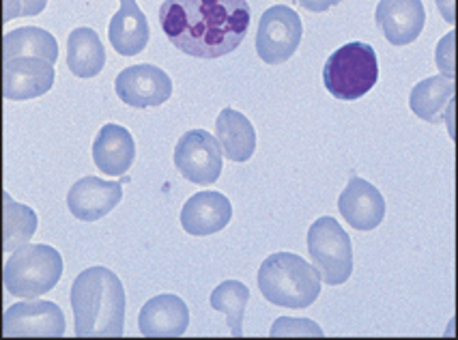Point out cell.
<instances>
[{
	"label": "cell",
	"mask_w": 458,
	"mask_h": 340,
	"mask_svg": "<svg viewBox=\"0 0 458 340\" xmlns=\"http://www.w3.org/2000/svg\"><path fill=\"white\" fill-rule=\"evenodd\" d=\"M159 24L183 55L222 58L246 39L250 4L248 0H164Z\"/></svg>",
	"instance_id": "1"
},
{
	"label": "cell",
	"mask_w": 458,
	"mask_h": 340,
	"mask_svg": "<svg viewBox=\"0 0 458 340\" xmlns=\"http://www.w3.org/2000/svg\"><path fill=\"white\" fill-rule=\"evenodd\" d=\"M125 308L123 283L108 268H89L73 280L72 310L78 338H121Z\"/></svg>",
	"instance_id": "2"
},
{
	"label": "cell",
	"mask_w": 458,
	"mask_h": 340,
	"mask_svg": "<svg viewBox=\"0 0 458 340\" xmlns=\"http://www.w3.org/2000/svg\"><path fill=\"white\" fill-rule=\"evenodd\" d=\"M259 289L274 306L310 308L321 295V276L297 254L276 252L260 265Z\"/></svg>",
	"instance_id": "3"
},
{
	"label": "cell",
	"mask_w": 458,
	"mask_h": 340,
	"mask_svg": "<svg viewBox=\"0 0 458 340\" xmlns=\"http://www.w3.org/2000/svg\"><path fill=\"white\" fill-rule=\"evenodd\" d=\"M4 289L9 295L35 300L50 293L63 276V257L46 243H24L4 263Z\"/></svg>",
	"instance_id": "4"
},
{
	"label": "cell",
	"mask_w": 458,
	"mask_h": 340,
	"mask_svg": "<svg viewBox=\"0 0 458 340\" xmlns=\"http://www.w3.org/2000/svg\"><path fill=\"white\" fill-rule=\"evenodd\" d=\"M379 80V61L377 52L364 41H351L338 47L325 61L323 84L335 99L353 102L364 98Z\"/></svg>",
	"instance_id": "5"
},
{
	"label": "cell",
	"mask_w": 458,
	"mask_h": 340,
	"mask_svg": "<svg viewBox=\"0 0 458 340\" xmlns=\"http://www.w3.org/2000/svg\"><path fill=\"white\" fill-rule=\"evenodd\" d=\"M308 252L325 285H344L353 274V246L349 233L334 217L323 216L308 231Z\"/></svg>",
	"instance_id": "6"
},
{
	"label": "cell",
	"mask_w": 458,
	"mask_h": 340,
	"mask_svg": "<svg viewBox=\"0 0 458 340\" xmlns=\"http://www.w3.org/2000/svg\"><path fill=\"white\" fill-rule=\"evenodd\" d=\"M303 24L295 9L274 4L260 15L257 30V52L267 65H282L295 55L301 44Z\"/></svg>",
	"instance_id": "7"
},
{
	"label": "cell",
	"mask_w": 458,
	"mask_h": 340,
	"mask_svg": "<svg viewBox=\"0 0 458 340\" xmlns=\"http://www.w3.org/2000/svg\"><path fill=\"white\" fill-rule=\"evenodd\" d=\"M222 147L207 130H190L174 147V166L196 185H211L222 174Z\"/></svg>",
	"instance_id": "8"
},
{
	"label": "cell",
	"mask_w": 458,
	"mask_h": 340,
	"mask_svg": "<svg viewBox=\"0 0 458 340\" xmlns=\"http://www.w3.org/2000/svg\"><path fill=\"white\" fill-rule=\"evenodd\" d=\"M65 327V315L55 302H22L9 306L3 317V334L9 338H61Z\"/></svg>",
	"instance_id": "9"
},
{
	"label": "cell",
	"mask_w": 458,
	"mask_h": 340,
	"mask_svg": "<svg viewBox=\"0 0 458 340\" xmlns=\"http://www.w3.org/2000/svg\"><path fill=\"white\" fill-rule=\"evenodd\" d=\"M119 99L131 108H151L166 104L173 95V80L164 69L156 65H131L123 69L114 80Z\"/></svg>",
	"instance_id": "10"
},
{
	"label": "cell",
	"mask_w": 458,
	"mask_h": 340,
	"mask_svg": "<svg viewBox=\"0 0 458 340\" xmlns=\"http://www.w3.org/2000/svg\"><path fill=\"white\" fill-rule=\"evenodd\" d=\"M55 65L39 56H18L3 65V95L12 102L41 98L55 87Z\"/></svg>",
	"instance_id": "11"
},
{
	"label": "cell",
	"mask_w": 458,
	"mask_h": 340,
	"mask_svg": "<svg viewBox=\"0 0 458 340\" xmlns=\"http://www.w3.org/2000/svg\"><path fill=\"white\" fill-rule=\"evenodd\" d=\"M338 209L358 231H375L386 217V199L370 182L360 174H351L347 188L338 199Z\"/></svg>",
	"instance_id": "12"
},
{
	"label": "cell",
	"mask_w": 458,
	"mask_h": 340,
	"mask_svg": "<svg viewBox=\"0 0 458 340\" xmlns=\"http://www.w3.org/2000/svg\"><path fill=\"white\" fill-rule=\"evenodd\" d=\"M123 199V185L99 177H82L72 185L67 207L73 217L82 222H98L108 216Z\"/></svg>",
	"instance_id": "13"
},
{
	"label": "cell",
	"mask_w": 458,
	"mask_h": 340,
	"mask_svg": "<svg viewBox=\"0 0 458 340\" xmlns=\"http://www.w3.org/2000/svg\"><path fill=\"white\" fill-rule=\"evenodd\" d=\"M190 326L188 304L179 295L151 297L138 315V329L147 338H179Z\"/></svg>",
	"instance_id": "14"
},
{
	"label": "cell",
	"mask_w": 458,
	"mask_h": 340,
	"mask_svg": "<svg viewBox=\"0 0 458 340\" xmlns=\"http://www.w3.org/2000/svg\"><path fill=\"white\" fill-rule=\"evenodd\" d=\"M375 20L392 46H407L422 35L426 12L422 0H379Z\"/></svg>",
	"instance_id": "15"
},
{
	"label": "cell",
	"mask_w": 458,
	"mask_h": 340,
	"mask_svg": "<svg viewBox=\"0 0 458 340\" xmlns=\"http://www.w3.org/2000/svg\"><path fill=\"white\" fill-rule=\"evenodd\" d=\"M233 205L226 196L213 190L196 192L181 209V226L194 237H209L231 225Z\"/></svg>",
	"instance_id": "16"
},
{
	"label": "cell",
	"mask_w": 458,
	"mask_h": 340,
	"mask_svg": "<svg viewBox=\"0 0 458 340\" xmlns=\"http://www.w3.org/2000/svg\"><path fill=\"white\" fill-rule=\"evenodd\" d=\"M409 106L413 115L426 121V123H441L445 121L450 127V136L454 138V78L430 76L418 82L409 95Z\"/></svg>",
	"instance_id": "17"
},
{
	"label": "cell",
	"mask_w": 458,
	"mask_h": 340,
	"mask_svg": "<svg viewBox=\"0 0 458 340\" xmlns=\"http://www.w3.org/2000/svg\"><path fill=\"white\" fill-rule=\"evenodd\" d=\"M136 157V142L131 132L123 125L106 123L93 142V162L99 173L121 177L131 168Z\"/></svg>",
	"instance_id": "18"
},
{
	"label": "cell",
	"mask_w": 458,
	"mask_h": 340,
	"mask_svg": "<svg viewBox=\"0 0 458 340\" xmlns=\"http://www.w3.org/2000/svg\"><path fill=\"white\" fill-rule=\"evenodd\" d=\"M147 15L138 7L136 0H121V9L110 18L108 39L114 52L121 56H136L145 52L148 44Z\"/></svg>",
	"instance_id": "19"
},
{
	"label": "cell",
	"mask_w": 458,
	"mask_h": 340,
	"mask_svg": "<svg viewBox=\"0 0 458 340\" xmlns=\"http://www.w3.org/2000/svg\"><path fill=\"white\" fill-rule=\"evenodd\" d=\"M216 134L217 142L222 147V153L231 162H248L254 156L257 132H254V125L250 123L248 116L239 113V110L224 108L217 115Z\"/></svg>",
	"instance_id": "20"
},
{
	"label": "cell",
	"mask_w": 458,
	"mask_h": 340,
	"mask_svg": "<svg viewBox=\"0 0 458 340\" xmlns=\"http://www.w3.org/2000/svg\"><path fill=\"white\" fill-rule=\"evenodd\" d=\"M106 65V50L93 29L72 30L67 39V67L78 78H95Z\"/></svg>",
	"instance_id": "21"
},
{
	"label": "cell",
	"mask_w": 458,
	"mask_h": 340,
	"mask_svg": "<svg viewBox=\"0 0 458 340\" xmlns=\"http://www.w3.org/2000/svg\"><path fill=\"white\" fill-rule=\"evenodd\" d=\"M18 56H39L55 65L58 61V41L55 35L37 26L15 29L3 37V58L12 61Z\"/></svg>",
	"instance_id": "22"
},
{
	"label": "cell",
	"mask_w": 458,
	"mask_h": 340,
	"mask_svg": "<svg viewBox=\"0 0 458 340\" xmlns=\"http://www.w3.org/2000/svg\"><path fill=\"white\" fill-rule=\"evenodd\" d=\"M250 300V289L239 280H224L211 293V308L226 315V326L235 338L243 336V319Z\"/></svg>",
	"instance_id": "23"
},
{
	"label": "cell",
	"mask_w": 458,
	"mask_h": 340,
	"mask_svg": "<svg viewBox=\"0 0 458 340\" xmlns=\"http://www.w3.org/2000/svg\"><path fill=\"white\" fill-rule=\"evenodd\" d=\"M3 217H4V228H3V250L4 252H13L20 246L30 242V237L35 235L37 225V214L30 207L15 203V200L7 192L3 194Z\"/></svg>",
	"instance_id": "24"
},
{
	"label": "cell",
	"mask_w": 458,
	"mask_h": 340,
	"mask_svg": "<svg viewBox=\"0 0 458 340\" xmlns=\"http://www.w3.org/2000/svg\"><path fill=\"white\" fill-rule=\"evenodd\" d=\"M269 336H323V329L310 319H289L282 317L271 326Z\"/></svg>",
	"instance_id": "25"
},
{
	"label": "cell",
	"mask_w": 458,
	"mask_h": 340,
	"mask_svg": "<svg viewBox=\"0 0 458 340\" xmlns=\"http://www.w3.org/2000/svg\"><path fill=\"white\" fill-rule=\"evenodd\" d=\"M47 7V0H3V22H12L15 18H33Z\"/></svg>",
	"instance_id": "26"
},
{
	"label": "cell",
	"mask_w": 458,
	"mask_h": 340,
	"mask_svg": "<svg viewBox=\"0 0 458 340\" xmlns=\"http://www.w3.org/2000/svg\"><path fill=\"white\" fill-rule=\"evenodd\" d=\"M452 46H454V33H447L437 47V65H439L444 76L454 78V56H452Z\"/></svg>",
	"instance_id": "27"
},
{
	"label": "cell",
	"mask_w": 458,
	"mask_h": 340,
	"mask_svg": "<svg viewBox=\"0 0 458 340\" xmlns=\"http://www.w3.org/2000/svg\"><path fill=\"white\" fill-rule=\"evenodd\" d=\"M297 3H300L303 9H308V12L323 13V12H327V9L335 7L338 3H343V0H297Z\"/></svg>",
	"instance_id": "28"
},
{
	"label": "cell",
	"mask_w": 458,
	"mask_h": 340,
	"mask_svg": "<svg viewBox=\"0 0 458 340\" xmlns=\"http://www.w3.org/2000/svg\"><path fill=\"white\" fill-rule=\"evenodd\" d=\"M437 3V9H439V13L444 15L445 22L454 24L456 20V13H454V0H435Z\"/></svg>",
	"instance_id": "29"
}]
</instances>
